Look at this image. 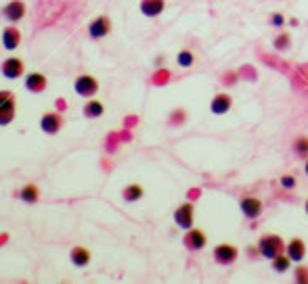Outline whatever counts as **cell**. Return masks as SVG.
I'll return each mask as SVG.
<instances>
[{"instance_id":"19","label":"cell","mask_w":308,"mask_h":284,"mask_svg":"<svg viewBox=\"0 0 308 284\" xmlns=\"http://www.w3.org/2000/svg\"><path fill=\"white\" fill-rule=\"evenodd\" d=\"M273 261V269H275V272H279V274H283V272H287V269H289V263H291V257H289V255L285 253H279L277 255V257H273L271 259Z\"/></svg>"},{"instance_id":"16","label":"cell","mask_w":308,"mask_h":284,"mask_svg":"<svg viewBox=\"0 0 308 284\" xmlns=\"http://www.w3.org/2000/svg\"><path fill=\"white\" fill-rule=\"evenodd\" d=\"M25 86H27V90H32V92H42L46 88V78L42 76V74H38V71H34V74H27V78H25Z\"/></svg>"},{"instance_id":"27","label":"cell","mask_w":308,"mask_h":284,"mask_svg":"<svg viewBox=\"0 0 308 284\" xmlns=\"http://www.w3.org/2000/svg\"><path fill=\"white\" fill-rule=\"evenodd\" d=\"M271 23H273L275 27H281V25L285 23V17L281 15V13H275V15L271 17Z\"/></svg>"},{"instance_id":"8","label":"cell","mask_w":308,"mask_h":284,"mask_svg":"<svg viewBox=\"0 0 308 284\" xmlns=\"http://www.w3.org/2000/svg\"><path fill=\"white\" fill-rule=\"evenodd\" d=\"M183 240H185V247H187L189 251H201V249L206 247V243H208L206 234H203L201 230H197V228H189Z\"/></svg>"},{"instance_id":"10","label":"cell","mask_w":308,"mask_h":284,"mask_svg":"<svg viewBox=\"0 0 308 284\" xmlns=\"http://www.w3.org/2000/svg\"><path fill=\"white\" fill-rule=\"evenodd\" d=\"M40 127H42V132H46V134H57L63 127V119L59 113H46V115H42V119H40Z\"/></svg>"},{"instance_id":"14","label":"cell","mask_w":308,"mask_h":284,"mask_svg":"<svg viewBox=\"0 0 308 284\" xmlns=\"http://www.w3.org/2000/svg\"><path fill=\"white\" fill-rule=\"evenodd\" d=\"M166 9L164 0H141V13L145 17H158Z\"/></svg>"},{"instance_id":"24","label":"cell","mask_w":308,"mask_h":284,"mask_svg":"<svg viewBox=\"0 0 308 284\" xmlns=\"http://www.w3.org/2000/svg\"><path fill=\"white\" fill-rule=\"evenodd\" d=\"M275 48L277 50H285V48H289V36L287 34H281L277 40H275Z\"/></svg>"},{"instance_id":"5","label":"cell","mask_w":308,"mask_h":284,"mask_svg":"<svg viewBox=\"0 0 308 284\" xmlns=\"http://www.w3.org/2000/svg\"><path fill=\"white\" fill-rule=\"evenodd\" d=\"M74 90H76V94H80V96L90 98V96L96 94V90H99V82H96L92 76H80V78L74 82Z\"/></svg>"},{"instance_id":"9","label":"cell","mask_w":308,"mask_h":284,"mask_svg":"<svg viewBox=\"0 0 308 284\" xmlns=\"http://www.w3.org/2000/svg\"><path fill=\"white\" fill-rule=\"evenodd\" d=\"M111 32V23H109V19L103 15V17H96V19H92L90 21V25H88V36L90 38H94V40H101V38H105L107 34Z\"/></svg>"},{"instance_id":"6","label":"cell","mask_w":308,"mask_h":284,"mask_svg":"<svg viewBox=\"0 0 308 284\" xmlns=\"http://www.w3.org/2000/svg\"><path fill=\"white\" fill-rule=\"evenodd\" d=\"M239 207H241V213L247 220H256L262 213V201L256 196H243L239 201Z\"/></svg>"},{"instance_id":"1","label":"cell","mask_w":308,"mask_h":284,"mask_svg":"<svg viewBox=\"0 0 308 284\" xmlns=\"http://www.w3.org/2000/svg\"><path fill=\"white\" fill-rule=\"evenodd\" d=\"M283 249H285L283 238L279 234H267V236H262L258 243V251L262 253V257H267V259L277 257L279 253H283Z\"/></svg>"},{"instance_id":"18","label":"cell","mask_w":308,"mask_h":284,"mask_svg":"<svg viewBox=\"0 0 308 284\" xmlns=\"http://www.w3.org/2000/svg\"><path fill=\"white\" fill-rule=\"evenodd\" d=\"M143 194H145V190H143L141 184H130V186H126L124 192H122L124 201H128V203H134V201H138V198H143Z\"/></svg>"},{"instance_id":"11","label":"cell","mask_w":308,"mask_h":284,"mask_svg":"<svg viewBox=\"0 0 308 284\" xmlns=\"http://www.w3.org/2000/svg\"><path fill=\"white\" fill-rule=\"evenodd\" d=\"M3 15H5L7 21L17 23V21H21L23 15H25V5L21 3V0H13V3H9V5L3 9Z\"/></svg>"},{"instance_id":"13","label":"cell","mask_w":308,"mask_h":284,"mask_svg":"<svg viewBox=\"0 0 308 284\" xmlns=\"http://www.w3.org/2000/svg\"><path fill=\"white\" fill-rule=\"evenodd\" d=\"M23 74V61H19L17 56H11L3 63V76L9 80H17Z\"/></svg>"},{"instance_id":"12","label":"cell","mask_w":308,"mask_h":284,"mask_svg":"<svg viewBox=\"0 0 308 284\" xmlns=\"http://www.w3.org/2000/svg\"><path fill=\"white\" fill-rule=\"evenodd\" d=\"M285 253L291 257V261L300 263V261L304 259V255H306V245H304V240H302V238H291L289 243L285 245Z\"/></svg>"},{"instance_id":"26","label":"cell","mask_w":308,"mask_h":284,"mask_svg":"<svg viewBox=\"0 0 308 284\" xmlns=\"http://www.w3.org/2000/svg\"><path fill=\"white\" fill-rule=\"evenodd\" d=\"M279 182H281L283 188H293V186H296V178H293V176H283Z\"/></svg>"},{"instance_id":"15","label":"cell","mask_w":308,"mask_h":284,"mask_svg":"<svg viewBox=\"0 0 308 284\" xmlns=\"http://www.w3.org/2000/svg\"><path fill=\"white\" fill-rule=\"evenodd\" d=\"M19 42H21V34H19L17 27L11 25L3 32V44H5L7 50H15L19 46Z\"/></svg>"},{"instance_id":"7","label":"cell","mask_w":308,"mask_h":284,"mask_svg":"<svg viewBox=\"0 0 308 284\" xmlns=\"http://www.w3.org/2000/svg\"><path fill=\"white\" fill-rule=\"evenodd\" d=\"M231 107H233V98L227 92H218L212 98V103H210V111H212L214 115H225V113L231 111Z\"/></svg>"},{"instance_id":"4","label":"cell","mask_w":308,"mask_h":284,"mask_svg":"<svg viewBox=\"0 0 308 284\" xmlns=\"http://www.w3.org/2000/svg\"><path fill=\"white\" fill-rule=\"evenodd\" d=\"M237 257H239V251H237V247H233V245L222 243V245L214 247V261L220 263V265H231V263H235Z\"/></svg>"},{"instance_id":"28","label":"cell","mask_w":308,"mask_h":284,"mask_svg":"<svg viewBox=\"0 0 308 284\" xmlns=\"http://www.w3.org/2000/svg\"><path fill=\"white\" fill-rule=\"evenodd\" d=\"M304 172H306V176H308V159H306V165H304Z\"/></svg>"},{"instance_id":"25","label":"cell","mask_w":308,"mask_h":284,"mask_svg":"<svg viewBox=\"0 0 308 284\" xmlns=\"http://www.w3.org/2000/svg\"><path fill=\"white\" fill-rule=\"evenodd\" d=\"M296 282H300V284H304V282H308V267H302V265H298L296 267Z\"/></svg>"},{"instance_id":"23","label":"cell","mask_w":308,"mask_h":284,"mask_svg":"<svg viewBox=\"0 0 308 284\" xmlns=\"http://www.w3.org/2000/svg\"><path fill=\"white\" fill-rule=\"evenodd\" d=\"M293 151H296L298 157H306L308 155V138H298L293 142Z\"/></svg>"},{"instance_id":"3","label":"cell","mask_w":308,"mask_h":284,"mask_svg":"<svg viewBox=\"0 0 308 284\" xmlns=\"http://www.w3.org/2000/svg\"><path fill=\"white\" fill-rule=\"evenodd\" d=\"M193 220H195V207H193V203H183V205L176 207L174 222H176L178 228H183V230L193 228Z\"/></svg>"},{"instance_id":"22","label":"cell","mask_w":308,"mask_h":284,"mask_svg":"<svg viewBox=\"0 0 308 284\" xmlns=\"http://www.w3.org/2000/svg\"><path fill=\"white\" fill-rule=\"evenodd\" d=\"M193 61H195V56H193L191 50H180L178 56H176V63H178L180 67H191Z\"/></svg>"},{"instance_id":"29","label":"cell","mask_w":308,"mask_h":284,"mask_svg":"<svg viewBox=\"0 0 308 284\" xmlns=\"http://www.w3.org/2000/svg\"><path fill=\"white\" fill-rule=\"evenodd\" d=\"M304 207H306V213H308V198H306V205Z\"/></svg>"},{"instance_id":"2","label":"cell","mask_w":308,"mask_h":284,"mask_svg":"<svg viewBox=\"0 0 308 284\" xmlns=\"http://www.w3.org/2000/svg\"><path fill=\"white\" fill-rule=\"evenodd\" d=\"M15 96L11 92H0V125H9L15 119Z\"/></svg>"},{"instance_id":"20","label":"cell","mask_w":308,"mask_h":284,"mask_svg":"<svg viewBox=\"0 0 308 284\" xmlns=\"http://www.w3.org/2000/svg\"><path fill=\"white\" fill-rule=\"evenodd\" d=\"M103 111H105V107L99 101H88L86 107H84V115L90 117V119H94V117H101Z\"/></svg>"},{"instance_id":"21","label":"cell","mask_w":308,"mask_h":284,"mask_svg":"<svg viewBox=\"0 0 308 284\" xmlns=\"http://www.w3.org/2000/svg\"><path fill=\"white\" fill-rule=\"evenodd\" d=\"M19 198L23 203H36L38 201V188L34 186V184H30V186H23L21 192H19Z\"/></svg>"},{"instance_id":"17","label":"cell","mask_w":308,"mask_h":284,"mask_svg":"<svg viewBox=\"0 0 308 284\" xmlns=\"http://www.w3.org/2000/svg\"><path fill=\"white\" fill-rule=\"evenodd\" d=\"M69 257H72V263L78 265V267H84L90 263V251L84 249V247H74L72 253H69Z\"/></svg>"}]
</instances>
